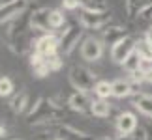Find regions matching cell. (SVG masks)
<instances>
[{
  "instance_id": "obj_36",
  "label": "cell",
  "mask_w": 152,
  "mask_h": 140,
  "mask_svg": "<svg viewBox=\"0 0 152 140\" xmlns=\"http://www.w3.org/2000/svg\"><path fill=\"white\" fill-rule=\"evenodd\" d=\"M28 2H30V0H28Z\"/></svg>"
},
{
  "instance_id": "obj_6",
  "label": "cell",
  "mask_w": 152,
  "mask_h": 140,
  "mask_svg": "<svg viewBox=\"0 0 152 140\" xmlns=\"http://www.w3.org/2000/svg\"><path fill=\"white\" fill-rule=\"evenodd\" d=\"M135 45H137V39L133 38L132 34H128L126 38H122L120 41H116L113 47H111V60L115 64H120L122 66L126 58L135 51Z\"/></svg>"
},
{
  "instance_id": "obj_31",
  "label": "cell",
  "mask_w": 152,
  "mask_h": 140,
  "mask_svg": "<svg viewBox=\"0 0 152 140\" xmlns=\"http://www.w3.org/2000/svg\"><path fill=\"white\" fill-rule=\"evenodd\" d=\"M143 39H147V41L152 45V25L147 28V30H145V34H143Z\"/></svg>"
},
{
  "instance_id": "obj_28",
  "label": "cell",
  "mask_w": 152,
  "mask_h": 140,
  "mask_svg": "<svg viewBox=\"0 0 152 140\" xmlns=\"http://www.w3.org/2000/svg\"><path fill=\"white\" fill-rule=\"evenodd\" d=\"M137 19L139 21H152V4L145 6V8L137 13Z\"/></svg>"
},
{
  "instance_id": "obj_4",
  "label": "cell",
  "mask_w": 152,
  "mask_h": 140,
  "mask_svg": "<svg viewBox=\"0 0 152 140\" xmlns=\"http://www.w3.org/2000/svg\"><path fill=\"white\" fill-rule=\"evenodd\" d=\"M105 52V43L102 41V38L96 36H86L83 41H81V58L85 62H100L102 56Z\"/></svg>"
},
{
  "instance_id": "obj_35",
  "label": "cell",
  "mask_w": 152,
  "mask_h": 140,
  "mask_svg": "<svg viewBox=\"0 0 152 140\" xmlns=\"http://www.w3.org/2000/svg\"><path fill=\"white\" fill-rule=\"evenodd\" d=\"M55 140H62V138H55Z\"/></svg>"
},
{
  "instance_id": "obj_29",
  "label": "cell",
  "mask_w": 152,
  "mask_h": 140,
  "mask_svg": "<svg viewBox=\"0 0 152 140\" xmlns=\"http://www.w3.org/2000/svg\"><path fill=\"white\" fill-rule=\"evenodd\" d=\"M62 8L68 9V11L79 9V2H77V0H62Z\"/></svg>"
},
{
  "instance_id": "obj_27",
  "label": "cell",
  "mask_w": 152,
  "mask_h": 140,
  "mask_svg": "<svg viewBox=\"0 0 152 140\" xmlns=\"http://www.w3.org/2000/svg\"><path fill=\"white\" fill-rule=\"evenodd\" d=\"M130 82L133 84V88H139L143 82H145V73H143V67L141 69H137V71H132V73H128V77H126Z\"/></svg>"
},
{
  "instance_id": "obj_11",
  "label": "cell",
  "mask_w": 152,
  "mask_h": 140,
  "mask_svg": "<svg viewBox=\"0 0 152 140\" xmlns=\"http://www.w3.org/2000/svg\"><path fill=\"white\" fill-rule=\"evenodd\" d=\"M28 62H30L32 73H34L36 79H45V77H49V75L53 73L51 67H49V64H47V58L42 56L36 51H32L30 54H28Z\"/></svg>"
},
{
  "instance_id": "obj_30",
  "label": "cell",
  "mask_w": 152,
  "mask_h": 140,
  "mask_svg": "<svg viewBox=\"0 0 152 140\" xmlns=\"http://www.w3.org/2000/svg\"><path fill=\"white\" fill-rule=\"evenodd\" d=\"M143 73H145V82L152 84V64H145V66H143Z\"/></svg>"
},
{
  "instance_id": "obj_14",
  "label": "cell",
  "mask_w": 152,
  "mask_h": 140,
  "mask_svg": "<svg viewBox=\"0 0 152 140\" xmlns=\"http://www.w3.org/2000/svg\"><path fill=\"white\" fill-rule=\"evenodd\" d=\"M132 105L133 108L139 110L143 116H147L148 120H152V95L143 92H135L132 95Z\"/></svg>"
},
{
  "instance_id": "obj_19",
  "label": "cell",
  "mask_w": 152,
  "mask_h": 140,
  "mask_svg": "<svg viewBox=\"0 0 152 140\" xmlns=\"http://www.w3.org/2000/svg\"><path fill=\"white\" fill-rule=\"evenodd\" d=\"M152 4V0H124V6H126V15L130 19H135L137 13L141 11L145 6Z\"/></svg>"
},
{
  "instance_id": "obj_32",
  "label": "cell",
  "mask_w": 152,
  "mask_h": 140,
  "mask_svg": "<svg viewBox=\"0 0 152 140\" xmlns=\"http://www.w3.org/2000/svg\"><path fill=\"white\" fill-rule=\"evenodd\" d=\"M147 140H152V125L147 127Z\"/></svg>"
},
{
  "instance_id": "obj_17",
  "label": "cell",
  "mask_w": 152,
  "mask_h": 140,
  "mask_svg": "<svg viewBox=\"0 0 152 140\" xmlns=\"http://www.w3.org/2000/svg\"><path fill=\"white\" fill-rule=\"evenodd\" d=\"M137 90L133 88V84L128 79H116L113 80V97L124 99V97H132Z\"/></svg>"
},
{
  "instance_id": "obj_7",
  "label": "cell",
  "mask_w": 152,
  "mask_h": 140,
  "mask_svg": "<svg viewBox=\"0 0 152 140\" xmlns=\"http://www.w3.org/2000/svg\"><path fill=\"white\" fill-rule=\"evenodd\" d=\"M34 51L39 52L45 58L51 56V54H56V52H60V38L53 32L43 34V36H39L34 41Z\"/></svg>"
},
{
  "instance_id": "obj_10",
  "label": "cell",
  "mask_w": 152,
  "mask_h": 140,
  "mask_svg": "<svg viewBox=\"0 0 152 140\" xmlns=\"http://www.w3.org/2000/svg\"><path fill=\"white\" fill-rule=\"evenodd\" d=\"M30 15L32 11L28 13V9L25 11L23 15H19L15 21H11L8 25V32H6V39H11V38H17V36H23V34H28L32 30V25H30Z\"/></svg>"
},
{
  "instance_id": "obj_24",
  "label": "cell",
  "mask_w": 152,
  "mask_h": 140,
  "mask_svg": "<svg viewBox=\"0 0 152 140\" xmlns=\"http://www.w3.org/2000/svg\"><path fill=\"white\" fill-rule=\"evenodd\" d=\"M15 93V82L10 77H0V97H11Z\"/></svg>"
},
{
  "instance_id": "obj_15",
  "label": "cell",
  "mask_w": 152,
  "mask_h": 140,
  "mask_svg": "<svg viewBox=\"0 0 152 140\" xmlns=\"http://www.w3.org/2000/svg\"><path fill=\"white\" fill-rule=\"evenodd\" d=\"M58 138H62V140H94L86 131H81L69 123L58 125Z\"/></svg>"
},
{
  "instance_id": "obj_25",
  "label": "cell",
  "mask_w": 152,
  "mask_h": 140,
  "mask_svg": "<svg viewBox=\"0 0 152 140\" xmlns=\"http://www.w3.org/2000/svg\"><path fill=\"white\" fill-rule=\"evenodd\" d=\"M66 25V15L62 9H51V26L53 30H58Z\"/></svg>"
},
{
  "instance_id": "obj_34",
  "label": "cell",
  "mask_w": 152,
  "mask_h": 140,
  "mask_svg": "<svg viewBox=\"0 0 152 140\" xmlns=\"http://www.w3.org/2000/svg\"><path fill=\"white\" fill-rule=\"evenodd\" d=\"M8 140H19V138H8Z\"/></svg>"
},
{
  "instance_id": "obj_2",
  "label": "cell",
  "mask_w": 152,
  "mask_h": 140,
  "mask_svg": "<svg viewBox=\"0 0 152 140\" xmlns=\"http://www.w3.org/2000/svg\"><path fill=\"white\" fill-rule=\"evenodd\" d=\"M83 25H69L66 26L64 30L58 34V38H60V52L64 56H68V54H72V52L77 49V47L81 45V41H83Z\"/></svg>"
},
{
  "instance_id": "obj_26",
  "label": "cell",
  "mask_w": 152,
  "mask_h": 140,
  "mask_svg": "<svg viewBox=\"0 0 152 140\" xmlns=\"http://www.w3.org/2000/svg\"><path fill=\"white\" fill-rule=\"evenodd\" d=\"M47 64H49V67H51L53 73L60 71V69L64 67V54H62V52H56V54L47 56Z\"/></svg>"
},
{
  "instance_id": "obj_23",
  "label": "cell",
  "mask_w": 152,
  "mask_h": 140,
  "mask_svg": "<svg viewBox=\"0 0 152 140\" xmlns=\"http://www.w3.org/2000/svg\"><path fill=\"white\" fill-rule=\"evenodd\" d=\"M81 9H90V11H107L105 0H77Z\"/></svg>"
},
{
  "instance_id": "obj_22",
  "label": "cell",
  "mask_w": 152,
  "mask_h": 140,
  "mask_svg": "<svg viewBox=\"0 0 152 140\" xmlns=\"http://www.w3.org/2000/svg\"><path fill=\"white\" fill-rule=\"evenodd\" d=\"M135 51L139 52V56H141V60L145 64H152V45L147 39H137Z\"/></svg>"
},
{
  "instance_id": "obj_20",
  "label": "cell",
  "mask_w": 152,
  "mask_h": 140,
  "mask_svg": "<svg viewBox=\"0 0 152 140\" xmlns=\"http://www.w3.org/2000/svg\"><path fill=\"white\" fill-rule=\"evenodd\" d=\"M145 66V62L141 60V56H139L137 51H133L130 56L124 60V64H122V67H124L126 73H132V71H137V69H141Z\"/></svg>"
},
{
  "instance_id": "obj_9",
  "label": "cell",
  "mask_w": 152,
  "mask_h": 140,
  "mask_svg": "<svg viewBox=\"0 0 152 140\" xmlns=\"http://www.w3.org/2000/svg\"><path fill=\"white\" fill-rule=\"evenodd\" d=\"M30 25H32V30H36V32H42V34L53 32L51 8H36L30 15Z\"/></svg>"
},
{
  "instance_id": "obj_33",
  "label": "cell",
  "mask_w": 152,
  "mask_h": 140,
  "mask_svg": "<svg viewBox=\"0 0 152 140\" xmlns=\"http://www.w3.org/2000/svg\"><path fill=\"white\" fill-rule=\"evenodd\" d=\"M4 136H6V127L0 123V138H4Z\"/></svg>"
},
{
  "instance_id": "obj_21",
  "label": "cell",
  "mask_w": 152,
  "mask_h": 140,
  "mask_svg": "<svg viewBox=\"0 0 152 140\" xmlns=\"http://www.w3.org/2000/svg\"><path fill=\"white\" fill-rule=\"evenodd\" d=\"M92 92H94V95L100 97V99H109L113 95V82H109V80H98Z\"/></svg>"
},
{
  "instance_id": "obj_8",
  "label": "cell",
  "mask_w": 152,
  "mask_h": 140,
  "mask_svg": "<svg viewBox=\"0 0 152 140\" xmlns=\"http://www.w3.org/2000/svg\"><path fill=\"white\" fill-rule=\"evenodd\" d=\"M115 127H116V133H118V135L130 136V135H133V133L139 129L137 116L133 114V112H128V110H124V112H120L118 116H116Z\"/></svg>"
},
{
  "instance_id": "obj_18",
  "label": "cell",
  "mask_w": 152,
  "mask_h": 140,
  "mask_svg": "<svg viewBox=\"0 0 152 140\" xmlns=\"http://www.w3.org/2000/svg\"><path fill=\"white\" fill-rule=\"evenodd\" d=\"M111 110H113V107H111V103L107 99H100V97L92 99V105H90V114L92 116H96V118H109Z\"/></svg>"
},
{
  "instance_id": "obj_16",
  "label": "cell",
  "mask_w": 152,
  "mask_h": 140,
  "mask_svg": "<svg viewBox=\"0 0 152 140\" xmlns=\"http://www.w3.org/2000/svg\"><path fill=\"white\" fill-rule=\"evenodd\" d=\"M8 107H10V110L13 114H21V112H25V110H28V108H30V107H28V92L26 90L15 92L13 95L10 97Z\"/></svg>"
},
{
  "instance_id": "obj_3",
  "label": "cell",
  "mask_w": 152,
  "mask_h": 140,
  "mask_svg": "<svg viewBox=\"0 0 152 140\" xmlns=\"http://www.w3.org/2000/svg\"><path fill=\"white\" fill-rule=\"evenodd\" d=\"M79 22L83 25L86 30H103L105 26H109L113 22V15L111 11H90V9H83L79 15Z\"/></svg>"
},
{
  "instance_id": "obj_12",
  "label": "cell",
  "mask_w": 152,
  "mask_h": 140,
  "mask_svg": "<svg viewBox=\"0 0 152 140\" xmlns=\"http://www.w3.org/2000/svg\"><path fill=\"white\" fill-rule=\"evenodd\" d=\"M90 105H92V99L88 97L86 92H73L68 97V108L73 110V112L86 114V112H90Z\"/></svg>"
},
{
  "instance_id": "obj_5",
  "label": "cell",
  "mask_w": 152,
  "mask_h": 140,
  "mask_svg": "<svg viewBox=\"0 0 152 140\" xmlns=\"http://www.w3.org/2000/svg\"><path fill=\"white\" fill-rule=\"evenodd\" d=\"M28 9V0H6L0 4V26L10 25Z\"/></svg>"
},
{
  "instance_id": "obj_1",
  "label": "cell",
  "mask_w": 152,
  "mask_h": 140,
  "mask_svg": "<svg viewBox=\"0 0 152 140\" xmlns=\"http://www.w3.org/2000/svg\"><path fill=\"white\" fill-rule=\"evenodd\" d=\"M68 80L73 86L75 92H92L96 86V73H92L88 67L85 66H73L68 73Z\"/></svg>"
},
{
  "instance_id": "obj_13",
  "label": "cell",
  "mask_w": 152,
  "mask_h": 140,
  "mask_svg": "<svg viewBox=\"0 0 152 140\" xmlns=\"http://www.w3.org/2000/svg\"><path fill=\"white\" fill-rule=\"evenodd\" d=\"M128 36V30L122 25H113L111 22L109 26H105L103 30H100V38H102V41L105 45H111L113 47L116 41H120L122 38H126Z\"/></svg>"
}]
</instances>
